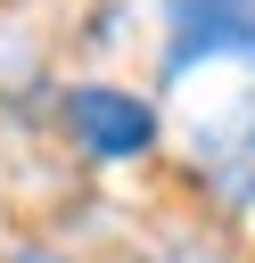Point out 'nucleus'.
Wrapping results in <instances>:
<instances>
[{
    "label": "nucleus",
    "instance_id": "nucleus-1",
    "mask_svg": "<svg viewBox=\"0 0 255 263\" xmlns=\"http://www.w3.org/2000/svg\"><path fill=\"white\" fill-rule=\"evenodd\" d=\"M255 74V0H156V74Z\"/></svg>",
    "mask_w": 255,
    "mask_h": 263
},
{
    "label": "nucleus",
    "instance_id": "nucleus-2",
    "mask_svg": "<svg viewBox=\"0 0 255 263\" xmlns=\"http://www.w3.org/2000/svg\"><path fill=\"white\" fill-rule=\"evenodd\" d=\"M58 123H66V140H74L82 156H99V164H132V156H148V148L165 140L156 99L132 90V82H66V90H58Z\"/></svg>",
    "mask_w": 255,
    "mask_h": 263
},
{
    "label": "nucleus",
    "instance_id": "nucleus-3",
    "mask_svg": "<svg viewBox=\"0 0 255 263\" xmlns=\"http://www.w3.org/2000/svg\"><path fill=\"white\" fill-rule=\"evenodd\" d=\"M189 164L206 173L222 205H255V74L189 123Z\"/></svg>",
    "mask_w": 255,
    "mask_h": 263
},
{
    "label": "nucleus",
    "instance_id": "nucleus-4",
    "mask_svg": "<svg viewBox=\"0 0 255 263\" xmlns=\"http://www.w3.org/2000/svg\"><path fill=\"white\" fill-rule=\"evenodd\" d=\"M0 263H66V255H58V247H8Z\"/></svg>",
    "mask_w": 255,
    "mask_h": 263
}]
</instances>
